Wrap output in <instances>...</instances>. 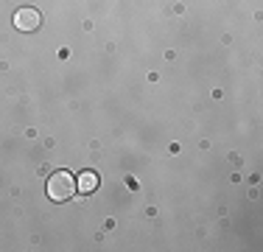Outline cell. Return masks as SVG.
I'll use <instances>...</instances> for the list:
<instances>
[{"mask_svg": "<svg viewBox=\"0 0 263 252\" xmlns=\"http://www.w3.org/2000/svg\"><path fill=\"white\" fill-rule=\"evenodd\" d=\"M40 23H42L40 9H34V6H23V9H17V14H14V28L17 31H36Z\"/></svg>", "mask_w": 263, "mask_h": 252, "instance_id": "2", "label": "cell"}, {"mask_svg": "<svg viewBox=\"0 0 263 252\" xmlns=\"http://www.w3.org/2000/svg\"><path fill=\"white\" fill-rule=\"evenodd\" d=\"M76 193V176L67 171H53L48 179V196L51 202H70Z\"/></svg>", "mask_w": 263, "mask_h": 252, "instance_id": "1", "label": "cell"}, {"mask_svg": "<svg viewBox=\"0 0 263 252\" xmlns=\"http://www.w3.org/2000/svg\"><path fill=\"white\" fill-rule=\"evenodd\" d=\"M98 188V174L96 171H84L76 179V191H81V193H92Z\"/></svg>", "mask_w": 263, "mask_h": 252, "instance_id": "3", "label": "cell"}]
</instances>
